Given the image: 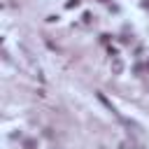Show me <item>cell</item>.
Returning <instances> with one entry per match:
<instances>
[{"label": "cell", "mask_w": 149, "mask_h": 149, "mask_svg": "<svg viewBox=\"0 0 149 149\" xmlns=\"http://www.w3.org/2000/svg\"><path fill=\"white\" fill-rule=\"evenodd\" d=\"M112 68H114V72L119 74L121 70H123V65H121V61H114V63H112Z\"/></svg>", "instance_id": "1"}, {"label": "cell", "mask_w": 149, "mask_h": 149, "mask_svg": "<svg viewBox=\"0 0 149 149\" xmlns=\"http://www.w3.org/2000/svg\"><path fill=\"white\" fill-rule=\"evenodd\" d=\"M103 3H105V0H103Z\"/></svg>", "instance_id": "3"}, {"label": "cell", "mask_w": 149, "mask_h": 149, "mask_svg": "<svg viewBox=\"0 0 149 149\" xmlns=\"http://www.w3.org/2000/svg\"><path fill=\"white\" fill-rule=\"evenodd\" d=\"M77 5H79V0H70V3H68L65 7H68V9H72V7H77Z\"/></svg>", "instance_id": "2"}]
</instances>
